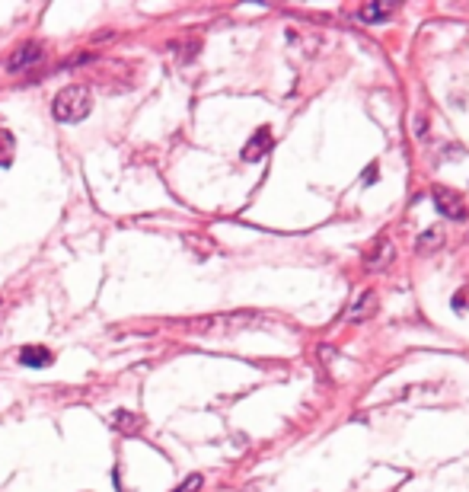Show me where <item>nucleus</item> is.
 Masks as SVG:
<instances>
[{"label": "nucleus", "mask_w": 469, "mask_h": 492, "mask_svg": "<svg viewBox=\"0 0 469 492\" xmlns=\"http://www.w3.org/2000/svg\"><path fill=\"white\" fill-rule=\"evenodd\" d=\"M198 486H201V476H189V480H185V483H182L176 492H195Z\"/></svg>", "instance_id": "f8f14e48"}, {"label": "nucleus", "mask_w": 469, "mask_h": 492, "mask_svg": "<svg viewBox=\"0 0 469 492\" xmlns=\"http://www.w3.org/2000/svg\"><path fill=\"white\" fill-rule=\"evenodd\" d=\"M393 256H396L393 243H389L387 237H377L371 250L364 253V268H367V272H383V268L393 262Z\"/></svg>", "instance_id": "20e7f679"}, {"label": "nucleus", "mask_w": 469, "mask_h": 492, "mask_svg": "<svg viewBox=\"0 0 469 492\" xmlns=\"http://www.w3.org/2000/svg\"><path fill=\"white\" fill-rule=\"evenodd\" d=\"M441 243H444V230H441V227H428V230H425V234L415 240V250L428 256V253L441 250Z\"/></svg>", "instance_id": "1a4fd4ad"}, {"label": "nucleus", "mask_w": 469, "mask_h": 492, "mask_svg": "<svg viewBox=\"0 0 469 492\" xmlns=\"http://www.w3.org/2000/svg\"><path fill=\"white\" fill-rule=\"evenodd\" d=\"M374 179H377V167H371V170H367V173H364V185H371Z\"/></svg>", "instance_id": "4468645a"}, {"label": "nucleus", "mask_w": 469, "mask_h": 492, "mask_svg": "<svg viewBox=\"0 0 469 492\" xmlns=\"http://www.w3.org/2000/svg\"><path fill=\"white\" fill-rule=\"evenodd\" d=\"M431 199H434V208L444 217H450V221H463V217L469 215V208L463 205L460 195L444 189V185H434V189H431Z\"/></svg>", "instance_id": "f03ea898"}, {"label": "nucleus", "mask_w": 469, "mask_h": 492, "mask_svg": "<svg viewBox=\"0 0 469 492\" xmlns=\"http://www.w3.org/2000/svg\"><path fill=\"white\" fill-rule=\"evenodd\" d=\"M255 317H249V313H237V317H211V320H201V323H195L198 329H205V333H233V329H239V326H249Z\"/></svg>", "instance_id": "39448f33"}, {"label": "nucleus", "mask_w": 469, "mask_h": 492, "mask_svg": "<svg viewBox=\"0 0 469 492\" xmlns=\"http://www.w3.org/2000/svg\"><path fill=\"white\" fill-rule=\"evenodd\" d=\"M393 10L389 7H377V3H371V7H361L358 10V17L364 19V23H380V19H387Z\"/></svg>", "instance_id": "9b49d317"}, {"label": "nucleus", "mask_w": 469, "mask_h": 492, "mask_svg": "<svg viewBox=\"0 0 469 492\" xmlns=\"http://www.w3.org/2000/svg\"><path fill=\"white\" fill-rule=\"evenodd\" d=\"M374 313H377V294L364 291L361 298L351 304V310L345 313V320H348V323H364V320H371Z\"/></svg>", "instance_id": "423d86ee"}, {"label": "nucleus", "mask_w": 469, "mask_h": 492, "mask_svg": "<svg viewBox=\"0 0 469 492\" xmlns=\"http://www.w3.org/2000/svg\"><path fill=\"white\" fill-rule=\"evenodd\" d=\"M272 144H275L272 128L262 125L259 131L252 134V138H249L246 144H243V160H246V163H259L265 154H272Z\"/></svg>", "instance_id": "7ed1b4c3"}, {"label": "nucleus", "mask_w": 469, "mask_h": 492, "mask_svg": "<svg viewBox=\"0 0 469 492\" xmlns=\"http://www.w3.org/2000/svg\"><path fill=\"white\" fill-rule=\"evenodd\" d=\"M51 361H55V355L45 345H26V349H19V365H26V367H48Z\"/></svg>", "instance_id": "6e6552de"}, {"label": "nucleus", "mask_w": 469, "mask_h": 492, "mask_svg": "<svg viewBox=\"0 0 469 492\" xmlns=\"http://www.w3.org/2000/svg\"><path fill=\"white\" fill-rule=\"evenodd\" d=\"M13 150H17V141L7 128H0V167H10L13 163Z\"/></svg>", "instance_id": "9d476101"}, {"label": "nucleus", "mask_w": 469, "mask_h": 492, "mask_svg": "<svg viewBox=\"0 0 469 492\" xmlns=\"http://www.w3.org/2000/svg\"><path fill=\"white\" fill-rule=\"evenodd\" d=\"M116 426H128V428H138L140 419H128V412H118L116 416Z\"/></svg>", "instance_id": "ddd939ff"}, {"label": "nucleus", "mask_w": 469, "mask_h": 492, "mask_svg": "<svg viewBox=\"0 0 469 492\" xmlns=\"http://www.w3.org/2000/svg\"><path fill=\"white\" fill-rule=\"evenodd\" d=\"M39 58H42V45L39 42H29V45H19V48L10 55L7 67H10V71H23V67L35 64Z\"/></svg>", "instance_id": "0eeeda50"}, {"label": "nucleus", "mask_w": 469, "mask_h": 492, "mask_svg": "<svg viewBox=\"0 0 469 492\" xmlns=\"http://www.w3.org/2000/svg\"><path fill=\"white\" fill-rule=\"evenodd\" d=\"M90 109H93L90 90L80 84H71L55 96L51 116H55V122H61V125H74V122H83V118L90 116Z\"/></svg>", "instance_id": "f257e3e1"}]
</instances>
